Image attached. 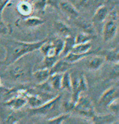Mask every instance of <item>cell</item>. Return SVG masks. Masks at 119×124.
<instances>
[{
    "mask_svg": "<svg viewBox=\"0 0 119 124\" xmlns=\"http://www.w3.org/2000/svg\"><path fill=\"white\" fill-rule=\"evenodd\" d=\"M45 41L46 40H43L38 42H26L15 39L7 41L4 44L5 56L4 64L7 66H11L24 56L39 50Z\"/></svg>",
    "mask_w": 119,
    "mask_h": 124,
    "instance_id": "6da1fadb",
    "label": "cell"
},
{
    "mask_svg": "<svg viewBox=\"0 0 119 124\" xmlns=\"http://www.w3.org/2000/svg\"><path fill=\"white\" fill-rule=\"evenodd\" d=\"M71 79V93L72 101L76 103L80 96V94L87 91L88 85L86 78L82 73H74L70 74Z\"/></svg>",
    "mask_w": 119,
    "mask_h": 124,
    "instance_id": "7a4b0ae2",
    "label": "cell"
},
{
    "mask_svg": "<svg viewBox=\"0 0 119 124\" xmlns=\"http://www.w3.org/2000/svg\"><path fill=\"white\" fill-rule=\"evenodd\" d=\"M64 41L57 38L51 41H46L40 47V51L44 56L59 57L63 48Z\"/></svg>",
    "mask_w": 119,
    "mask_h": 124,
    "instance_id": "3957f363",
    "label": "cell"
},
{
    "mask_svg": "<svg viewBox=\"0 0 119 124\" xmlns=\"http://www.w3.org/2000/svg\"><path fill=\"white\" fill-rule=\"evenodd\" d=\"M73 111L80 116L87 118H93L95 114L93 103L87 97L80 96L76 103Z\"/></svg>",
    "mask_w": 119,
    "mask_h": 124,
    "instance_id": "277c9868",
    "label": "cell"
},
{
    "mask_svg": "<svg viewBox=\"0 0 119 124\" xmlns=\"http://www.w3.org/2000/svg\"><path fill=\"white\" fill-rule=\"evenodd\" d=\"M61 100V96L58 95L51 100L43 103L41 106L35 108H31L29 112L33 114L45 115L54 110L58 106Z\"/></svg>",
    "mask_w": 119,
    "mask_h": 124,
    "instance_id": "5b68a950",
    "label": "cell"
},
{
    "mask_svg": "<svg viewBox=\"0 0 119 124\" xmlns=\"http://www.w3.org/2000/svg\"><path fill=\"white\" fill-rule=\"evenodd\" d=\"M118 29L117 20L110 18L106 20L102 30L103 39L105 42H109L115 37Z\"/></svg>",
    "mask_w": 119,
    "mask_h": 124,
    "instance_id": "8992f818",
    "label": "cell"
},
{
    "mask_svg": "<svg viewBox=\"0 0 119 124\" xmlns=\"http://www.w3.org/2000/svg\"><path fill=\"white\" fill-rule=\"evenodd\" d=\"M119 89L117 87L113 86L109 88L101 96L99 104L102 107H108L114 100L119 99Z\"/></svg>",
    "mask_w": 119,
    "mask_h": 124,
    "instance_id": "52a82bcc",
    "label": "cell"
},
{
    "mask_svg": "<svg viewBox=\"0 0 119 124\" xmlns=\"http://www.w3.org/2000/svg\"><path fill=\"white\" fill-rule=\"evenodd\" d=\"M27 103V99L23 94L13 97L5 103V105L14 110H18L24 107Z\"/></svg>",
    "mask_w": 119,
    "mask_h": 124,
    "instance_id": "ba28073f",
    "label": "cell"
},
{
    "mask_svg": "<svg viewBox=\"0 0 119 124\" xmlns=\"http://www.w3.org/2000/svg\"><path fill=\"white\" fill-rule=\"evenodd\" d=\"M59 9L64 13L71 17H77L79 16V12L70 2L65 0H61L59 3Z\"/></svg>",
    "mask_w": 119,
    "mask_h": 124,
    "instance_id": "9c48e42d",
    "label": "cell"
},
{
    "mask_svg": "<svg viewBox=\"0 0 119 124\" xmlns=\"http://www.w3.org/2000/svg\"><path fill=\"white\" fill-rule=\"evenodd\" d=\"M109 10L105 5H101L96 9L94 13L93 21L95 23H102L106 20L108 17Z\"/></svg>",
    "mask_w": 119,
    "mask_h": 124,
    "instance_id": "30bf717a",
    "label": "cell"
},
{
    "mask_svg": "<svg viewBox=\"0 0 119 124\" xmlns=\"http://www.w3.org/2000/svg\"><path fill=\"white\" fill-rule=\"evenodd\" d=\"M70 66V63H68L65 60H58L55 64L50 69L51 75L57 73H63L68 71Z\"/></svg>",
    "mask_w": 119,
    "mask_h": 124,
    "instance_id": "8fae6325",
    "label": "cell"
},
{
    "mask_svg": "<svg viewBox=\"0 0 119 124\" xmlns=\"http://www.w3.org/2000/svg\"><path fill=\"white\" fill-rule=\"evenodd\" d=\"M33 76L38 84H42L47 82L50 77V70L48 69H37L33 72Z\"/></svg>",
    "mask_w": 119,
    "mask_h": 124,
    "instance_id": "7c38bea8",
    "label": "cell"
},
{
    "mask_svg": "<svg viewBox=\"0 0 119 124\" xmlns=\"http://www.w3.org/2000/svg\"><path fill=\"white\" fill-rule=\"evenodd\" d=\"M33 6L30 2L26 0L20 1L17 5V11L20 15L23 16H29L33 11Z\"/></svg>",
    "mask_w": 119,
    "mask_h": 124,
    "instance_id": "4fadbf2b",
    "label": "cell"
},
{
    "mask_svg": "<svg viewBox=\"0 0 119 124\" xmlns=\"http://www.w3.org/2000/svg\"><path fill=\"white\" fill-rule=\"evenodd\" d=\"M116 116L111 114L102 116H97L95 114L92 118L94 124H113L116 121Z\"/></svg>",
    "mask_w": 119,
    "mask_h": 124,
    "instance_id": "5bb4252c",
    "label": "cell"
},
{
    "mask_svg": "<svg viewBox=\"0 0 119 124\" xmlns=\"http://www.w3.org/2000/svg\"><path fill=\"white\" fill-rule=\"evenodd\" d=\"M95 51H90L85 54H77L71 52L63 57V59L69 63H74L79 60L83 59L85 57L88 56L91 54H93Z\"/></svg>",
    "mask_w": 119,
    "mask_h": 124,
    "instance_id": "9a60e30c",
    "label": "cell"
},
{
    "mask_svg": "<svg viewBox=\"0 0 119 124\" xmlns=\"http://www.w3.org/2000/svg\"><path fill=\"white\" fill-rule=\"evenodd\" d=\"M75 44V37H74L71 36V35L66 36L65 41H64L63 48L60 54H62L64 57L69 53L71 52Z\"/></svg>",
    "mask_w": 119,
    "mask_h": 124,
    "instance_id": "2e32d148",
    "label": "cell"
},
{
    "mask_svg": "<svg viewBox=\"0 0 119 124\" xmlns=\"http://www.w3.org/2000/svg\"><path fill=\"white\" fill-rule=\"evenodd\" d=\"M63 73H57L51 74L49 77V84L52 88L55 90L61 89V82Z\"/></svg>",
    "mask_w": 119,
    "mask_h": 124,
    "instance_id": "e0dca14e",
    "label": "cell"
},
{
    "mask_svg": "<svg viewBox=\"0 0 119 124\" xmlns=\"http://www.w3.org/2000/svg\"><path fill=\"white\" fill-rule=\"evenodd\" d=\"M105 62V57L102 56L93 57L88 62V67L91 70H97L103 65Z\"/></svg>",
    "mask_w": 119,
    "mask_h": 124,
    "instance_id": "ac0fdd59",
    "label": "cell"
},
{
    "mask_svg": "<svg viewBox=\"0 0 119 124\" xmlns=\"http://www.w3.org/2000/svg\"><path fill=\"white\" fill-rule=\"evenodd\" d=\"M54 26L56 31L60 34L65 35L66 37L71 35V29L68 25H67L64 22L60 21V20H57L55 22Z\"/></svg>",
    "mask_w": 119,
    "mask_h": 124,
    "instance_id": "d6986e66",
    "label": "cell"
},
{
    "mask_svg": "<svg viewBox=\"0 0 119 124\" xmlns=\"http://www.w3.org/2000/svg\"><path fill=\"white\" fill-rule=\"evenodd\" d=\"M105 61L114 64H119V48H116L113 49L108 51L105 57Z\"/></svg>",
    "mask_w": 119,
    "mask_h": 124,
    "instance_id": "ffe728a7",
    "label": "cell"
},
{
    "mask_svg": "<svg viewBox=\"0 0 119 124\" xmlns=\"http://www.w3.org/2000/svg\"><path fill=\"white\" fill-rule=\"evenodd\" d=\"M44 19L34 16H30L24 20V24L28 27H35L44 23Z\"/></svg>",
    "mask_w": 119,
    "mask_h": 124,
    "instance_id": "44dd1931",
    "label": "cell"
},
{
    "mask_svg": "<svg viewBox=\"0 0 119 124\" xmlns=\"http://www.w3.org/2000/svg\"><path fill=\"white\" fill-rule=\"evenodd\" d=\"M92 45L90 42L82 44H77L74 45L72 49V52L77 54H85L91 51Z\"/></svg>",
    "mask_w": 119,
    "mask_h": 124,
    "instance_id": "7402d4cb",
    "label": "cell"
},
{
    "mask_svg": "<svg viewBox=\"0 0 119 124\" xmlns=\"http://www.w3.org/2000/svg\"><path fill=\"white\" fill-rule=\"evenodd\" d=\"M61 89L71 92V79L70 74L68 71L63 73L61 82Z\"/></svg>",
    "mask_w": 119,
    "mask_h": 124,
    "instance_id": "603a6c76",
    "label": "cell"
},
{
    "mask_svg": "<svg viewBox=\"0 0 119 124\" xmlns=\"http://www.w3.org/2000/svg\"><path fill=\"white\" fill-rule=\"evenodd\" d=\"M27 99V103L31 106V108H35L43 104L41 97L37 95H31L26 94L25 95Z\"/></svg>",
    "mask_w": 119,
    "mask_h": 124,
    "instance_id": "cb8c5ba5",
    "label": "cell"
},
{
    "mask_svg": "<svg viewBox=\"0 0 119 124\" xmlns=\"http://www.w3.org/2000/svg\"><path fill=\"white\" fill-rule=\"evenodd\" d=\"M10 66H12L10 70V74L13 78L18 79L25 76V70L23 67H21L20 66H13V65Z\"/></svg>",
    "mask_w": 119,
    "mask_h": 124,
    "instance_id": "d4e9b609",
    "label": "cell"
},
{
    "mask_svg": "<svg viewBox=\"0 0 119 124\" xmlns=\"http://www.w3.org/2000/svg\"><path fill=\"white\" fill-rule=\"evenodd\" d=\"M70 116V114L66 113L64 114H61L57 116H53L51 118L48 119L47 123L50 124H61L63 122L65 121L67 119L69 118Z\"/></svg>",
    "mask_w": 119,
    "mask_h": 124,
    "instance_id": "484cf974",
    "label": "cell"
},
{
    "mask_svg": "<svg viewBox=\"0 0 119 124\" xmlns=\"http://www.w3.org/2000/svg\"><path fill=\"white\" fill-rule=\"evenodd\" d=\"M91 38V36H90L88 34L81 32V33L78 34L75 37V43L77 44L90 42Z\"/></svg>",
    "mask_w": 119,
    "mask_h": 124,
    "instance_id": "4316f807",
    "label": "cell"
},
{
    "mask_svg": "<svg viewBox=\"0 0 119 124\" xmlns=\"http://www.w3.org/2000/svg\"><path fill=\"white\" fill-rule=\"evenodd\" d=\"M11 29L7 23L3 21L2 19H0V34L7 35L10 33Z\"/></svg>",
    "mask_w": 119,
    "mask_h": 124,
    "instance_id": "83f0119b",
    "label": "cell"
},
{
    "mask_svg": "<svg viewBox=\"0 0 119 124\" xmlns=\"http://www.w3.org/2000/svg\"><path fill=\"white\" fill-rule=\"evenodd\" d=\"M119 107V99H117L114 100L113 102H111L107 108H109V110L115 114H118Z\"/></svg>",
    "mask_w": 119,
    "mask_h": 124,
    "instance_id": "f1b7e54d",
    "label": "cell"
},
{
    "mask_svg": "<svg viewBox=\"0 0 119 124\" xmlns=\"http://www.w3.org/2000/svg\"><path fill=\"white\" fill-rule=\"evenodd\" d=\"M100 0H80L79 5L84 8L91 7L99 2Z\"/></svg>",
    "mask_w": 119,
    "mask_h": 124,
    "instance_id": "f546056e",
    "label": "cell"
},
{
    "mask_svg": "<svg viewBox=\"0 0 119 124\" xmlns=\"http://www.w3.org/2000/svg\"><path fill=\"white\" fill-rule=\"evenodd\" d=\"M76 103L73 101L72 100H70L69 101H67L64 104V107H65V109L66 110L67 112H70L71 110H73L74 107L75 106Z\"/></svg>",
    "mask_w": 119,
    "mask_h": 124,
    "instance_id": "4dcf8cb0",
    "label": "cell"
},
{
    "mask_svg": "<svg viewBox=\"0 0 119 124\" xmlns=\"http://www.w3.org/2000/svg\"><path fill=\"white\" fill-rule=\"evenodd\" d=\"M61 0H47V5H50L55 8H59V3Z\"/></svg>",
    "mask_w": 119,
    "mask_h": 124,
    "instance_id": "1f68e13d",
    "label": "cell"
},
{
    "mask_svg": "<svg viewBox=\"0 0 119 124\" xmlns=\"http://www.w3.org/2000/svg\"><path fill=\"white\" fill-rule=\"evenodd\" d=\"M11 0H0V19H2V14L6 6Z\"/></svg>",
    "mask_w": 119,
    "mask_h": 124,
    "instance_id": "d6a6232c",
    "label": "cell"
},
{
    "mask_svg": "<svg viewBox=\"0 0 119 124\" xmlns=\"http://www.w3.org/2000/svg\"><path fill=\"white\" fill-rule=\"evenodd\" d=\"M1 85V78H0V86Z\"/></svg>",
    "mask_w": 119,
    "mask_h": 124,
    "instance_id": "836d02e7",
    "label": "cell"
}]
</instances>
